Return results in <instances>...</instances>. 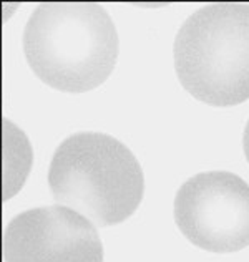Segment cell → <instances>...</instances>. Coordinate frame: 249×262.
Listing matches in <instances>:
<instances>
[{
    "mask_svg": "<svg viewBox=\"0 0 249 262\" xmlns=\"http://www.w3.org/2000/svg\"><path fill=\"white\" fill-rule=\"evenodd\" d=\"M118 33L96 4H42L24 30L32 72L53 90L83 93L100 86L116 65Z\"/></svg>",
    "mask_w": 249,
    "mask_h": 262,
    "instance_id": "6da1fadb",
    "label": "cell"
},
{
    "mask_svg": "<svg viewBox=\"0 0 249 262\" xmlns=\"http://www.w3.org/2000/svg\"><path fill=\"white\" fill-rule=\"evenodd\" d=\"M48 188L58 206L73 209L96 227L127 221L144 191L143 171L133 153L113 136L77 133L55 151Z\"/></svg>",
    "mask_w": 249,
    "mask_h": 262,
    "instance_id": "7a4b0ae2",
    "label": "cell"
},
{
    "mask_svg": "<svg viewBox=\"0 0 249 262\" xmlns=\"http://www.w3.org/2000/svg\"><path fill=\"white\" fill-rule=\"evenodd\" d=\"M175 70L198 101L249 100V5L213 4L186 18L175 40Z\"/></svg>",
    "mask_w": 249,
    "mask_h": 262,
    "instance_id": "3957f363",
    "label": "cell"
},
{
    "mask_svg": "<svg viewBox=\"0 0 249 262\" xmlns=\"http://www.w3.org/2000/svg\"><path fill=\"white\" fill-rule=\"evenodd\" d=\"M175 223L191 244L208 252L249 246V184L227 171L190 178L175 198Z\"/></svg>",
    "mask_w": 249,
    "mask_h": 262,
    "instance_id": "277c9868",
    "label": "cell"
},
{
    "mask_svg": "<svg viewBox=\"0 0 249 262\" xmlns=\"http://www.w3.org/2000/svg\"><path fill=\"white\" fill-rule=\"evenodd\" d=\"M5 262H103L96 226L65 206L20 212L4 234Z\"/></svg>",
    "mask_w": 249,
    "mask_h": 262,
    "instance_id": "5b68a950",
    "label": "cell"
},
{
    "mask_svg": "<svg viewBox=\"0 0 249 262\" xmlns=\"http://www.w3.org/2000/svg\"><path fill=\"white\" fill-rule=\"evenodd\" d=\"M243 146H244V155L249 161V121L246 125V129H244V136H243Z\"/></svg>",
    "mask_w": 249,
    "mask_h": 262,
    "instance_id": "8992f818",
    "label": "cell"
}]
</instances>
